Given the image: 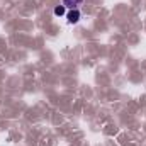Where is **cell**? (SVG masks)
Returning <instances> with one entry per match:
<instances>
[{
  "label": "cell",
  "instance_id": "7a4b0ae2",
  "mask_svg": "<svg viewBox=\"0 0 146 146\" xmlns=\"http://www.w3.org/2000/svg\"><path fill=\"white\" fill-rule=\"evenodd\" d=\"M82 3H83V0H63V5H65L66 9H70V10L78 9Z\"/></svg>",
  "mask_w": 146,
  "mask_h": 146
},
{
  "label": "cell",
  "instance_id": "6da1fadb",
  "mask_svg": "<svg viewBox=\"0 0 146 146\" xmlns=\"http://www.w3.org/2000/svg\"><path fill=\"white\" fill-rule=\"evenodd\" d=\"M80 17H82V14H80L78 9H73L70 12H66V21H68V24H76V22L80 21Z\"/></svg>",
  "mask_w": 146,
  "mask_h": 146
},
{
  "label": "cell",
  "instance_id": "3957f363",
  "mask_svg": "<svg viewBox=\"0 0 146 146\" xmlns=\"http://www.w3.org/2000/svg\"><path fill=\"white\" fill-rule=\"evenodd\" d=\"M53 12H54V15H56V17H61V15H65V14H66V7H65L63 3H61V5H56Z\"/></svg>",
  "mask_w": 146,
  "mask_h": 146
}]
</instances>
